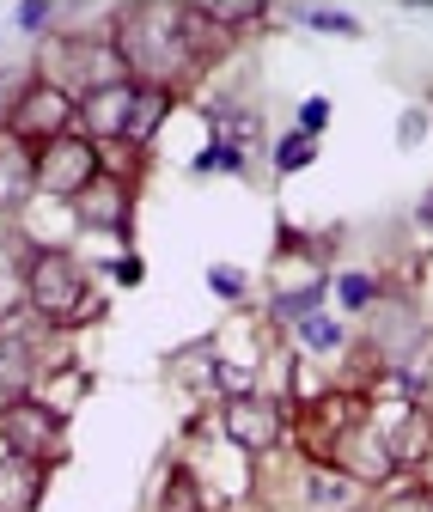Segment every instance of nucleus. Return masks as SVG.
<instances>
[{
    "label": "nucleus",
    "mask_w": 433,
    "mask_h": 512,
    "mask_svg": "<svg viewBox=\"0 0 433 512\" xmlns=\"http://www.w3.org/2000/svg\"><path fill=\"white\" fill-rule=\"evenodd\" d=\"M324 122H330V104H324V98H305V104H299V135H312V141H318V128H324Z\"/></svg>",
    "instance_id": "b1692460"
},
{
    "label": "nucleus",
    "mask_w": 433,
    "mask_h": 512,
    "mask_svg": "<svg viewBox=\"0 0 433 512\" xmlns=\"http://www.w3.org/2000/svg\"><path fill=\"white\" fill-rule=\"evenodd\" d=\"M25 305V275H13L7 263H0V330L13 324V311Z\"/></svg>",
    "instance_id": "412c9836"
},
{
    "label": "nucleus",
    "mask_w": 433,
    "mask_h": 512,
    "mask_svg": "<svg viewBox=\"0 0 433 512\" xmlns=\"http://www.w3.org/2000/svg\"><path fill=\"white\" fill-rule=\"evenodd\" d=\"M220 427H226V439L238 445L244 458H263V452H275L281 445V433H287V409L275 403V397H232L226 409H220Z\"/></svg>",
    "instance_id": "423d86ee"
},
{
    "label": "nucleus",
    "mask_w": 433,
    "mask_h": 512,
    "mask_svg": "<svg viewBox=\"0 0 433 512\" xmlns=\"http://www.w3.org/2000/svg\"><path fill=\"white\" fill-rule=\"evenodd\" d=\"M379 512H433V488H403V494H391Z\"/></svg>",
    "instance_id": "5701e85b"
},
{
    "label": "nucleus",
    "mask_w": 433,
    "mask_h": 512,
    "mask_svg": "<svg viewBox=\"0 0 433 512\" xmlns=\"http://www.w3.org/2000/svg\"><path fill=\"white\" fill-rule=\"evenodd\" d=\"M0 378L13 384V397H19V384L31 378V342L13 336V330H0Z\"/></svg>",
    "instance_id": "f3484780"
},
{
    "label": "nucleus",
    "mask_w": 433,
    "mask_h": 512,
    "mask_svg": "<svg viewBox=\"0 0 433 512\" xmlns=\"http://www.w3.org/2000/svg\"><path fill=\"white\" fill-rule=\"evenodd\" d=\"M135 98H141V80H129V74H116V80H92V86H86V98H80L86 141H129Z\"/></svg>",
    "instance_id": "0eeeda50"
},
{
    "label": "nucleus",
    "mask_w": 433,
    "mask_h": 512,
    "mask_svg": "<svg viewBox=\"0 0 433 512\" xmlns=\"http://www.w3.org/2000/svg\"><path fill=\"white\" fill-rule=\"evenodd\" d=\"M61 427H68V421H61V409H49L43 397L19 391V397H7V409H0V452L19 458V464L49 470L55 452H61Z\"/></svg>",
    "instance_id": "20e7f679"
},
{
    "label": "nucleus",
    "mask_w": 433,
    "mask_h": 512,
    "mask_svg": "<svg viewBox=\"0 0 433 512\" xmlns=\"http://www.w3.org/2000/svg\"><path fill=\"white\" fill-rule=\"evenodd\" d=\"M415 220H421V226L433 232V189H427V196H421V208H415Z\"/></svg>",
    "instance_id": "cd10ccee"
},
{
    "label": "nucleus",
    "mask_w": 433,
    "mask_h": 512,
    "mask_svg": "<svg viewBox=\"0 0 433 512\" xmlns=\"http://www.w3.org/2000/svg\"><path fill=\"white\" fill-rule=\"evenodd\" d=\"M244 165H251V159H244L238 147H208V153H196V177H208V171H244Z\"/></svg>",
    "instance_id": "4be33fe9"
},
{
    "label": "nucleus",
    "mask_w": 433,
    "mask_h": 512,
    "mask_svg": "<svg viewBox=\"0 0 433 512\" xmlns=\"http://www.w3.org/2000/svg\"><path fill=\"white\" fill-rule=\"evenodd\" d=\"M165 116H171V86H141V98H135V122H129V141H153Z\"/></svg>",
    "instance_id": "4468645a"
},
{
    "label": "nucleus",
    "mask_w": 433,
    "mask_h": 512,
    "mask_svg": "<svg viewBox=\"0 0 433 512\" xmlns=\"http://www.w3.org/2000/svg\"><path fill=\"white\" fill-rule=\"evenodd\" d=\"M37 482H43L37 464H19V458L0 464V494H7V512H31L37 506Z\"/></svg>",
    "instance_id": "ddd939ff"
},
{
    "label": "nucleus",
    "mask_w": 433,
    "mask_h": 512,
    "mask_svg": "<svg viewBox=\"0 0 433 512\" xmlns=\"http://www.w3.org/2000/svg\"><path fill=\"white\" fill-rule=\"evenodd\" d=\"M80 122V98L68 86H55V80H31L13 110H7V141H19L25 153H43L55 141H68V128Z\"/></svg>",
    "instance_id": "7ed1b4c3"
},
{
    "label": "nucleus",
    "mask_w": 433,
    "mask_h": 512,
    "mask_svg": "<svg viewBox=\"0 0 433 512\" xmlns=\"http://www.w3.org/2000/svg\"><path fill=\"white\" fill-rule=\"evenodd\" d=\"M208 287H214L220 299H244V275H238V269H214V275H208Z\"/></svg>",
    "instance_id": "a878e982"
},
{
    "label": "nucleus",
    "mask_w": 433,
    "mask_h": 512,
    "mask_svg": "<svg viewBox=\"0 0 433 512\" xmlns=\"http://www.w3.org/2000/svg\"><path fill=\"white\" fill-rule=\"evenodd\" d=\"M104 177V159H98V141L86 135H68L37 153V189L43 196H61V202H80L86 189Z\"/></svg>",
    "instance_id": "39448f33"
},
{
    "label": "nucleus",
    "mask_w": 433,
    "mask_h": 512,
    "mask_svg": "<svg viewBox=\"0 0 433 512\" xmlns=\"http://www.w3.org/2000/svg\"><path fill=\"white\" fill-rule=\"evenodd\" d=\"M336 299H342V311H366V305L379 299V281L373 275H342L336 281Z\"/></svg>",
    "instance_id": "6ab92c4d"
},
{
    "label": "nucleus",
    "mask_w": 433,
    "mask_h": 512,
    "mask_svg": "<svg viewBox=\"0 0 433 512\" xmlns=\"http://www.w3.org/2000/svg\"><path fill=\"white\" fill-rule=\"evenodd\" d=\"M31 189H37V153H25L19 141H0V214L25 208Z\"/></svg>",
    "instance_id": "9d476101"
},
{
    "label": "nucleus",
    "mask_w": 433,
    "mask_h": 512,
    "mask_svg": "<svg viewBox=\"0 0 433 512\" xmlns=\"http://www.w3.org/2000/svg\"><path fill=\"white\" fill-rule=\"evenodd\" d=\"M196 19L208 31H238V25H257L263 7H257V0H244V7H238V0H196Z\"/></svg>",
    "instance_id": "2eb2a0df"
},
{
    "label": "nucleus",
    "mask_w": 433,
    "mask_h": 512,
    "mask_svg": "<svg viewBox=\"0 0 433 512\" xmlns=\"http://www.w3.org/2000/svg\"><path fill=\"white\" fill-rule=\"evenodd\" d=\"M159 512H208L202 482H196L190 464H171V476H165V488H159Z\"/></svg>",
    "instance_id": "f8f14e48"
},
{
    "label": "nucleus",
    "mask_w": 433,
    "mask_h": 512,
    "mask_svg": "<svg viewBox=\"0 0 433 512\" xmlns=\"http://www.w3.org/2000/svg\"><path fill=\"white\" fill-rule=\"evenodd\" d=\"M330 464L342 470V476H354L360 488H373V482H385L391 470H397V458H391V445H385V433H373V427H342L336 433V445H330Z\"/></svg>",
    "instance_id": "6e6552de"
},
{
    "label": "nucleus",
    "mask_w": 433,
    "mask_h": 512,
    "mask_svg": "<svg viewBox=\"0 0 433 512\" xmlns=\"http://www.w3.org/2000/svg\"><path fill=\"white\" fill-rule=\"evenodd\" d=\"M299 342L305 348H342V324H330V317H305V324H299Z\"/></svg>",
    "instance_id": "aec40b11"
},
{
    "label": "nucleus",
    "mask_w": 433,
    "mask_h": 512,
    "mask_svg": "<svg viewBox=\"0 0 433 512\" xmlns=\"http://www.w3.org/2000/svg\"><path fill=\"white\" fill-rule=\"evenodd\" d=\"M305 500H312V512H354L360 482L342 476L336 464H312V470H305Z\"/></svg>",
    "instance_id": "9b49d317"
},
{
    "label": "nucleus",
    "mask_w": 433,
    "mask_h": 512,
    "mask_svg": "<svg viewBox=\"0 0 433 512\" xmlns=\"http://www.w3.org/2000/svg\"><path fill=\"white\" fill-rule=\"evenodd\" d=\"M129 208H135V196H129V183H116V177H98L80 196V220L104 226V232H129Z\"/></svg>",
    "instance_id": "1a4fd4ad"
},
{
    "label": "nucleus",
    "mask_w": 433,
    "mask_h": 512,
    "mask_svg": "<svg viewBox=\"0 0 433 512\" xmlns=\"http://www.w3.org/2000/svg\"><path fill=\"white\" fill-rule=\"evenodd\" d=\"M25 305L43 317L49 330H80V324H92V317L104 311V299L92 293V281H86V269L74 263L68 250H31L25 256Z\"/></svg>",
    "instance_id": "f03ea898"
},
{
    "label": "nucleus",
    "mask_w": 433,
    "mask_h": 512,
    "mask_svg": "<svg viewBox=\"0 0 433 512\" xmlns=\"http://www.w3.org/2000/svg\"><path fill=\"white\" fill-rule=\"evenodd\" d=\"M214 128H220V147H238V153H251V141L263 135L257 110H232V104H220V110H214Z\"/></svg>",
    "instance_id": "dca6fc26"
},
{
    "label": "nucleus",
    "mask_w": 433,
    "mask_h": 512,
    "mask_svg": "<svg viewBox=\"0 0 433 512\" xmlns=\"http://www.w3.org/2000/svg\"><path fill=\"white\" fill-rule=\"evenodd\" d=\"M19 25H25V31H43V25H55V7H49V0H37V7H25V13H19Z\"/></svg>",
    "instance_id": "bb28decb"
},
{
    "label": "nucleus",
    "mask_w": 433,
    "mask_h": 512,
    "mask_svg": "<svg viewBox=\"0 0 433 512\" xmlns=\"http://www.w3.org/2000/svg\"><path fill=\"white\" fill-rule=\"evenodd\" d=\"M208 25L196 19V7H122L116 13V61L129 68V80L141 86H177L183 74L202 61Z\"/></svg>",
    "instance_id": "f257e3e1"
},
{
    "label": "nucleus",
    "mask_w": 433,
    "mask_h": 512,
    "mask_svg": "<svg viewBox=\"0 0 433 512\" xmlns=\"http://www.w3.org/2000/svg\"><path fill=\"white\" fill-rule=\"evenodd\" d=\"M305 25H318V31H342V37H360V19H348V13H299Z\"/></svg>",
    "instance_id": "393cba45"
},
{
    "label": "nucleus",
    "mask_w": 433,
    "mask_h": 512,
    "mask_svg": "<svg viewBox=\"0 0 433 512\" xmlns=\"http://www.w3.org/2000/svg\"><path fill=\"white\" fill-rule=\"evenodd\" d=\"M312 159H318V141H312V135H287V141L275 147V171H281V177L305 171V165H312Z\"/></svg>",
    "instance_id": "a211bd4d"
}]
</instances>
